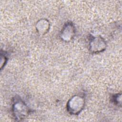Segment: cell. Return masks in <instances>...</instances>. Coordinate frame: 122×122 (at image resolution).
<instances>
[{"instance_id": "obj_1", "label": "cell", "mask_w": 122, "mask_h": 122, "mask_svg": "<svg viewBox=\"0 0 122 122\" xmlns=\"http://www.w3.org/2000/svg\"><path fill=\"white\" fill-rule=\"evenodd\" d=\"M83 99L79 96L74 97L68 103V110L72 114H77L83 106Z\"/></svg>"}, {"instance_id": "obj_2", "label": "cell", "mask_w": 122, "mask_h": 122, "mask_svg": "<svg viewBox=\"0 0 122 122\" xmlns=\"http://www.w3.org/2000/svg\"><path fill=\"white\" fill-rule=\"evenodd\" d=\"M14 108L15 109L14 111L15 112V116L17 117L20 119V118L23 117V116L25 115L26 113V109L25 108V107L24 106L23 104L17 103L15 105Z\"/></svg>"}]
</instances>
